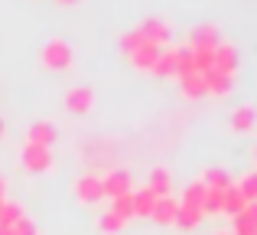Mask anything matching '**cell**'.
Instances as JSON below:
<instances>
[{"label":"cell","mask_w":257,"mask_h":235,"mask_svg":"<svg viewBox=\"0 0 257 235\" xmlns=\"http://www.w3.org/2000/svg\"><path fill=\"white\" fill-rule=\"evenodd\" d=\"M39 59H43L46 69H56V72H65L72 69V46L65 43V39H49V43L43 46V52H39Z\"/></svg>","instance_id":"1"},{"label":"cell","mask_w":257,"mask_h":235,"mask_svg":"<svg viewBox=\"0 0 257 235\" xmlns=\"http://www.w3.org/2000/svg\"><path fill=\"white\" fill-rule=\"evenodd\" d=\"M20 160L30 173H46L52 170V147H39V144H26L20 150Z\"/></svg>","instance_id":"2"},{"label":"cell","mask_w":257,"mask_h":235,"mask_svg":"<svg viewBox=\"0 0 257 235\" xmlns=\"http://www.w3.org/2000/svg\"><path fill=\"white\" fill-rule=\"evenodd\" d=\"M75 196H78V203H85V206H98L101 199H104L101 177H94V173H85V177H78V180H75Z\"/></svg>","instance_id":"3"},{"label":"cell","mask_w":257,"mask_h":235,"mask_svg":"<svg viewBox=\"0 0 257 235\" xmlns=\"http://www.w3.org/2000/svg\"><path fill=\"white\" fill-rule=\"evenodd\" d=\"M212 69L234 75V69H238V49H234L231 43H225V39H218L215 49H212Z\"/></svg>","instance_id":"4"},{"label":"cell","mask_w":257,"mask_h":235,"mask_svg":"<svg viewBox=\"0 0 257 235\" xmlns=\"http://www.w3.org/2000/svg\"><path fill=\"white\" fill-rule=\"evenodd\" d=\"M157 56H160V46H153V43H140L134 52H127V59H131V65L137 72H153V65H157Z\"/></svg>","instance_id":"5"},{"label":"cell","mask_w":257,"mask_h":235,"mask_svg":"<svg viewBox=\"0 0 257 235\" xmlns=\"http://www.w3.org/2000/svg\"><path fill=\"white\" fill-rule=\"evenodd\" d=\"M94 105V92L85 89V85H75V89L65 92V108L72 111V115H88Z\"/></svg>","instance_id":"6"},{"label":"cell","mask_w":257,"mask_h":235,"mask_svg":"<svg viewBox=\"0 0 257 235\" xmlns=\"http://www.w3.org/2000/svg\"><path fill=\"white\" fill-rule=\"evenodd\" d=\"M202 79H205V95H215V98H225L228 92L234 89V75L218 72V69H208Z\"/></svg>","instance_id":"7"},{"label":"cell","mask_w":257,"mask_h":235,"mask_svg":"<svg viewBox=\"0 0 257 235\" xmlns=\"http://www.w3.org/2000/svg\"><path fill=\"white\" fill-rule=\"evenodd\" d=\"M137 33L147 39V43H153V46H166L170 36H173V30L163 23V20H144V23L137 26Z\"/></svg>","instance_id":"8"},{"label":"cell","mask_w":257,"mask_h":235,"mask_svg":"<svg viewBox=\"0 0 257 235\" xmlns=\"http://www.w3.org/2000/svg\"><path fill=\"white\" fill-rule=\"evenodd\" d=\"M101 190H104V196H124V193H131V173L127 170H111L107 177H101Z\"/></svg>","instance_id":"9"},{"label":"cell","mask_w":257,"mask_h":235,"mask_svg":"<svg viewBox=\"0 0 257 235\" xmlns=\"http://www.w3.org/2000/svg\"><path fill=\"white\" fill-rule=\"evenodd\" d=\"M26 144H39V147H52L56 144V127L49 121H36L26 127Z\"/></svg>","instance_id":"10"},{"label":"cell","mask_w":257,"mask_h":235,"mask_svg":"<svg viewBox=\"0 0 257 235\" xmlns=\"http://www.w3.org/2000/svg\"><path fill=\"white\" fill-rule=\"evenodd\" d=\"M176 65H179V52L170 49V46H160V56H157V65H153V75L170 79V75H176Z\"/></svg>","instance_id":"11"},{"label":"cell","mask_w":257,"mask_h":235,"mask_svg":"<svg viewBox=\"0 0 257 235\" xmlns=\"http://www.w3.org/2000/svg\"><path fill=\"white\" fill-rule=\"evenodd\" d=\"M254 124H257V108H254V105H241V108H234V115H231V131L234 134L254 131Z\"/></svg>","instance_id":"12"},{"label":"cell","mask_w":257,"mask_h":235,"mask_svg":"<svg viewBox=\"0 0 257 235\" xmlns=\"http://www.w3.org/2000/svg\"><path fill=\"white\" fill-rule=\"evenodd\" d=\"M176 209H179V203H176L173 196H160L157 206H153V222L157 225H173L176 222Z\"/></svg>","instance_id":"13"},{"label":"cell","mask_w":257,"mask_h":235,"mask_svg":"<svg viewBox=\"0 0 257 235\" xmlns=\"http://www.w3.org/2000/svg\"><path fill=\"white\" fill-rule=\"evenodd\" d=\"M251 232H257V203H247L234 216V235H251Z\"/></svg>","instance_id":"14"},{"label":"cell","mask_w":257,"mask_h":235,"mask_svg":"<svg viewBox=\"0 0 257 235\" xmlns=\"http://www.w3.org/2000/svg\"><path fill=\"white\" fill-rule=\"evenodd\" d=\"M170 186H173V177L166 167H153L150 170V183H147V190L153 193V196H170Z\"/></svg>","instance_id":"15"},{"label":"cell","mask_w":257,"mask_h":235,"mask_svg":"<svg viewBox=\"0 0 257 235\" xmlns=\"http://www.w3.org/2000/svg\"><path fill=\"white\" fill-rule=\"evenodd\" d=\"M179 79V92L186 98H202L205 95V79L199 75V72H189V75H176Z\"/></svg>","instance_id":"16"},{"label":"cell","mask_w":257,"mask_h":235,"mask_svg":"<svg viewBox=\"0 0 257 235\" xmlns=\"http://www.w3.org/2000/svg\"><path fill=\"white\" fill-rule=\"evenodd\" d=\"M215 43H218V26H212V23L192 26V33H189V46H215Z\"/></svg>","instance_id":"17"},{"label":"cell","mask_w":257,"mask_h":235,"mask_svg":"<svg viewBox=\"0 0 257 235\" xmlns=\"http://www.w3.org/2000/svg\"><path fill=\"white\" fill-rule=\"evenodd\" d=\"M157 199H160V196H153L147 186H144L140 193H134V216L150 219V216H153V206H157Z\"/></svg>","instance_id":"18"},{"label":"cell","mask_w":257,"mask_h":235,"mask_svg":"<svg viewBox=\"0 0 257 235\" xmlns=\"http://www.w3.org/2000/svg\"><path fill=\"white\" fill-rule=\"evenodd\" d=\"M202 219H205V212H202V209H192V206H182V203H179V209H176V222H173V225H179V229L189 232V229H195Z\"/></svg>","instance_id":"19"},{"label":"cell","mask_w":257,"mask_h":235,"mask_svg":"<svg viewBox=\"0 0 257 235\" xmlns=\"http://www.w3.org/2000/svg\"><path fill=\"white\" fill-rule=\"evenodd\" d=\"M202 183H205V190H231V177H228L221 167H212V170L202 173Z\"/></svg>","instance_id":"20"},{"label":"cell","mask_w":257,"mask_h":235,"mask_svg":"<svg viewBox=\"0 0 257 235\" xmlns=\"http://www.w3.org/2000/svg\"><path fill=\"white\" fill-rule=\"evenodd\" d=\"M244 206H247V199L238 193V186H231V190L225 193V199H221V216H231L234 219L241 209H244Z\"/></svg>","instance_id":"21"},{"label":"cell","mask_w":257,"mask_h":235,"mask_svg":"<svg viewBox=\"0 0 257 235\" xmlns=\"http://www.w3.org/2000/svg\"><path fill=\"white\" fill-rule=\"evenodd\" d=\"M111 212H114V216H120L124 222H131V219H134V190L124 193V196H114L111 199Z\"/></svg>","instance_id":"22"},{"label":"cell","mask_w":257,"mask_h":235,"mask_svg":"<svg viewBox=\"0 0 257 235\" xmlns=\"http://www.w3.org/2000/svg\"><path fill=\"white\" fill-rule=\"evenodd\" d=\"M124 219H120V216H114V212L111 209H104V212H101V219H98V232L101 235H117V232H124Z\"/></svg>","instance_id":"23"},{"label":"cell","mask_w":257,"mask_h":235,"mask_svg":"<svg viewBox=\"0 0 257 235\" xmlns=\"http://www.w3.org/2000/svg\"><path fill=\"white\" fill-rule=\"evenodd\" d=\"M205 183H189L186 186V193H182V206H192V209H202V203H205Z\"/></svg>","instance_id":"24"},{"label":"cell","mask_w":257,"mask_h":235,"mask_svg":"<svg viewBox=\"0 0 257 235\" xmlns=\"http://www.w3.org/2000/svg\"><path fill=\"white\" fill-rule=\"evenodd\" d=\"M228 190H208L205 193V203H202V212L205 216H221V199H225Z\"/></svg>","instance_id":"25"},{"label":"cell","mask_w":257,"mask_h":235,"mask_svg":"<svg viewBox=\"0 0 257 235\" xmlns=\"http://www.w3.org/2000/svg\"><path fill=\"white\" fill-rule=\"evenodd\" d=\"M26 212H23V206L20 203H7L4 199V209H0V225H13V222H20Z\"/></svg>","instance_id":"26"},{"label":"cell","mask_w":257,"mask_h":235,"mask_svg":"<svg viewBox=\"0 0 257 235\" xmlns=\"http://www.w3.org/2000/svg\"><path fill=\"white\" fill-rule=\"evenodd\" d=\"M238 193L247 199V203H257V170H254V173H247V177L238 183Z\"/></svg>","instance_id":"27"},{"label":"cell","mask_w":257,"mask_h":235,"mask_svg":"<svg viewBox=\"0 0 257 235\" xmlns=\"http://www.w3.org/2000/svg\"><path fill=\"white\" fill-rule=\"evenodd\" d=\"M13 235H39V229H36V222H33L30 216H23L20 222H13Z\"/></svg>","instance_id":"28"},{"label":"cell","mask_w":257,"mask_h":235,"mask_svg":"<svg viewBox=\"0 0 257 235\" xmlns=\"http://www.w3.org/2000/svg\"><path fill=\"white\" fill-rule=\"evenodd\" d=\"M140 43H144V36H140L137 30H131V33H124V36H120V49H124V52H134Z\"/></svg>","instance_id":"29"},{"label":"cell","mask_w":257,"mask_h":235,"mask_svg":"<svg viewBox=\"0 0 257 235\" xmlns=\"http://www.w3.org/2000/svg\"><path fill=\"white\" fill-rule=\"evenodd\" d=\"M0 235H13V225H0Z\"/></svg>","instance_id":"30"},{"label":"cell","mask_w":257,"mask_h":235,"mask_svg":"<svg viewBox=\"0 0 257 235\" xmlns=\"http://www.w3.org/2000/svg\"><path fill=\"white\" fill-rule=\"evenodd\" d=\"M4 186H7V183H4V177H0V196H4Z\"/></svg>","instance_id":"31"},{"label":"cell","mask_w":257,"mask_h":235,"mask_svg":"<svg viewBox=\"0 0 257 235\" xmlns=\"http://www.w3.org/2000/svg\"><path fill=\"white\" fill-rule=\"evenodd\" d=\"M59 4H75V0H59Z\"/></svg>","instance_id":"32"},{"label":"cell","mask_w":257,"mask_h":235,"mask_svg":"<svg viewBox=\"0 0 257 235\" xmlns=\"http://www.w3.org/2000/svg\"><path fill=\"white\" fill-rule=\"evenodd\" d=\"M0 137H4V121H0Z\"/></svg>","instance_id":"33"},{"label":"cell","mask_w":257,"mask_h":235,"mask_svg":"<svg viewBox=\"0 0 257 235\" xmlns=\"http://www.w3.org/2000/svg\"><path fill=\"white\" fill-rule=\"evenodd\" d=\"M0 209H4V196H0Z\"/></svg>","instance_id":"34"},{"label":"cell","mask_w":257,"mask_h":235,"mask_svg":"<svg viewBox=\"0 0 257 235\" xmlns=\"http://www.w3.org/2000/svg\"><path fill=\"white\" fill-rule=\"evenodd\" d=\"M218 235H228V232H218Z\"/></svg>","instance_id":"35"},{"label":"cell","mask_w":257,"mask_h":235,"mask_svg":"<svg viewBox=\"0 0 257 235\" xmlns=\"http://www.w3.org/2000/svg\"><path fill=\"white\" fill-rule=\"evenodd\" d=\"M254 157H257V150H254Z\"/></svg>","instance_id":"36"},{"label":"cell","mask_w":257,"mask_h":235,"mask_svg":"<svg viewBox=\"0 0 257 235\" xmlns=\"http://www.w3.org/2000/svg\"><path fill=\"white\" fill-rule=\"evenodd\" d=\"M251 235H257V232H251Z\"/></svg>","instance_id":"37"}]
</instances>
